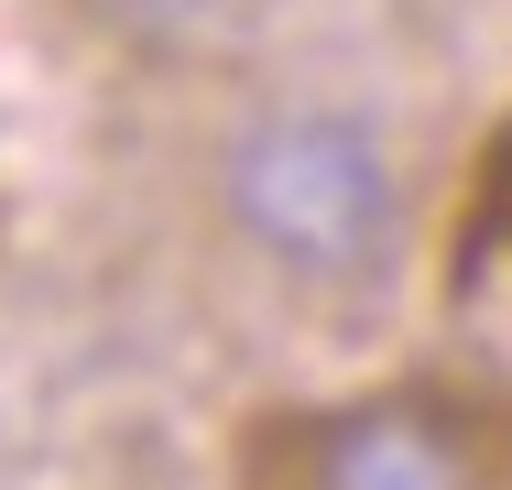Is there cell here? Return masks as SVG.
I'll return each instance as SVG.
<instances>
[{
	"mask_svg": "<svg viewBox=\"0 0 512 490\" xmlns=\"http://www.w3.org/2000/svg\"><path fill=\"white\" fill-rule=\"evenodd\" d=\"M218 218H229L240 251L273 262L284 284L349 294V284H382V273H393L414 207H404L393 142H382L360 109L284 98V109H251V120L218 142Z\"/></svg>",
	"mask_w": 512,
	"mask_h": 490,
	"instance_id": "6da1fadb",
	"label": "cell"
},
{
	"mask_svg": "<svg viewBox=\"0 0 512 490\" xmlns=\"http://www.w3.org/2000/svg\"><path fill=\"white\" fill-rule=\"evenodd\" d=\"M262 469L306 490H469L491 480V425L447 392H360V403H327L262 436Z\"/></svg>",
	"mask_w": 512,
	"mask_h": 490,
	"instance_id": "7a4b0ae2",
	"label": "cell"
},
{
	"mask_svg": "<svg viewBox=\"0 0 512 490\" xmlns=\"http://www.w3.org/2000/svg\"><path fill=\"white\" fill-rule=\"evenodd\" d=\"M88 22H99L109 44H131V55H207V44H229L262 0H77Z\"/></svg>",
	"mask_w": 512,
	"mask_h": 490,
	"instance_id": "3957f363",
	"label": "cell"
}]
</instances>
